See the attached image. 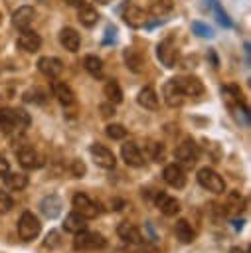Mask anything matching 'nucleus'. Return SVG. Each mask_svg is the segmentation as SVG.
<instances>
[{"mask_svg":"<svg viewBox=\"0 0 251 253\" xmlns=\"http://www.w3.org/2000/svg\"><path fill=\"white\" fill-rule=\"evenodd\" d=\"M176 85L184 93V97H200L204 93V83L194 77V75H184V77H174Z\"/></svg>","mask_w":251,"mask_h":253,"instance_id":"obj_8","label":"nucleus"},{"mask_svg":"<svg viewBox=\"0 0 251 253\" xmlns=\"http://www.w3.org/2000/svg\"><path fill=\"white\" fill-rule=\"evenodd\" d=\"M83 67H85L87 73H91L93 77H101V73H103V61H101V57H97V55H85Z\"/></svg>","mask_w":251,"mask_h":253,"instance_id":"obj_30","label":"nucleus"},{"mask_svg":"<svg viewBox=\"0 0 251 253\" xmlns=\"http://www.w3.org/2000/svg\"><path fill=\"white\" fill-rule=\"evenodd\" d=\"M12 206H14L12 198L6 192H0V213H8L12 210Z\"/></svg>","mask_w":251,"mask_h":253,"instance_id":"obj_39","label":"nucleus"},{"mask_svg":"<svg viewBox=\"0 0 251 253\" xmlns=\"http://www.w3.org/2000/svg\"><path fill=\"white\" fill-rule=\"evenodd\" d=\"M121 156L126 162V166H132V168L144 166V156H142L138 144H134V142H125L121 146Z\"/></svg>","mask_w":251,"mask_h":253,"instance_id":"obj_10","label":"nucleus"},{"mask_svg":"<svg viewBox=\"0 0 251 253\" xmlns=\"http://www.w3.org/2000/svg\"><path fill=\"white\" fill-rule=\"evenodd\" d=\"M211 8H213V12H215V16H217V22H219L221 26L229 28V26H231V20H229L227 12H225V10L219 6V2H217V0H211Z\"/></svg>","mask_w":251,"mask_h":253,"instance_id":"obj_35","label":"nucleus"},{"mask_svg":"<svg viewBox=\"0 0 251 253\" xmlns=\"http://www.w3.org/2000/svg\"><path fill=\"white\" fill-rule=\"evenodd\" d=\"M51 91H53V95L57 97V101L61 105L69 107V105L75 103V93L65 81H51Z\"/></svg>","mask_w":251,"mask_h":253,"instance_id":"obj_15","label":"nucleus"},{"mask_svg":"<svg viewBox=\"0 0 251 253\" xmlns=\"http://www.w3.org/2000/svg\"><path fill=\"white\" fill-rule=\"evenodd\" d=\"M63 2H65L67 6H77V4H81L83 0H63Z\"/></svg>","mask_w":251,"mask_h":253,"instance_id":"obj_42","label":"nucleus"},{"mask_svg":"<svg viewBox=\"0 0 251 253\" xmlns=\"http://www.w3.org/2000/svg\"><path fill=\"white\" fill-rule=\"evenodd\" d=\"M18 45H20L24 51L34 53V51H38V49L42 47V38H40V34H36L34 30L26 28V30H22L20 36H18Z\"/></svg>","mask_w":251,"mask_h":253,"instance_id":"obj_13","label":"nucleus"},{"mask_svg":"<svg viewBox=\"0 0 251 253\" xmlns=\"http://www.w3.org/2000/svg\"><path fill=\"white\" fill-rule=\"evenodd\" d=\"M97 2H99V4H109L111 0H97Z\"/></svg>","mask_w":251,"mask_h":253,"instance_id":"obj_44","label":"nucleus"},{"mask_svg":"<svg viewBox=\"0 0 251 253\" xmlns=\"http://www.w3.org/2000/svg\"><path fill=\"white\" fill-rule=\"evenodd\" d=\"M38 69L49 77V79H55L61 71H63V63L59 57H53V55H45V57H40L38 59Z\"/></svg>","mask_w":251,"mask_h":253,"instance_id":"obj_11","label":"nucleus"},{"mask_svg":"<svg viewBox=\"0 0 251 253\" xmlns=\"http://www.w3.org/2000/svg\"><path fill=\"white\" fill-rule=\"evenodd\" d=\"M229 253H245V251H243V249H239V247H233Z\"/></svg>","mask_w":251,"mask_h":253,"instance_id":"obj_43","label":"nucleus"},{"mask_svg":"<svg viewBox=\"0 0 251 253\" xmlns=\"http://www.w3.org/2000/svg\"><path fill=\"white\" fill-rule=\"evenodd\" d=\"M61 208H63V204H61L59 196H55V194H49V196H45V198L42 200V204H40V210H42V213H43L45 217H49V219L57 217V215L61 213Z\"/></svg>","mask_w":251,"mask_h":253,"instance_id":"obj_18","label":"nucleus"},{"mask_svg":"<svg viewBox=\"0 0 251 253\" xmlns=\"http://www.w3.org/2000/svg\"><path fill=\"white\" fill-rule=\"evenodd\" d=\"M198 182L208 192H213V194H223L225 192V182L213 168H208V166L200 168L198 170Z\"/></svg>","mask_w":251,"mask_h":253,"instance_id":"obj_2","label":"nucleus"},{"mask_svg":"<svg viewBox=\"0 0 251 253\" xmlns=\"http://www.w3.org/2000/svg\"><path fill=\"white\" fill-rule=\"evenodd\" d=\"M6 172H10V164H8V160L0 154V178H2Z\"/></svg>","mask_w":251,"mask_h":253,"instance_id":"obj_41","label":"nucleus"},{"mask_svg":"<svg viewBox=\"0 0 251 253\" xmlns=\"http://www.w3.org/2000/svg\"><path fill=\"white\" fill-rule=\"evenodd\" d=\"M14 119H16V126L18 130H24L30 126V115L24 109H14Z\"/></svg>","mask_w":251,"mask_h":253,"instance_id":"obj_36","label":"nucleus"},{"mask_svg":"<svg viewBox=\"0 0 251 253\" xmlns=\"http://www.w3.org/2000/svg\"><path fill=\"white\" fill-rule=\"evenodd\" d=\"M146 154H148V158H150V160L160 162V160H164V146H162L160 142L150 140V142L146 144Z\"/></svg>","mask_w":251,"mask_h":253,"instance_id":"obj_32","label":"nucleus"},{"mask_svg":"<svg viewBox=\"0 0 251 253\" xmlns=\"http://www.w3.org/2000/svg\"><path fill=\"white\" fill-rule=\"evenodd\" d=\"M162 95H164V101H166V105L168 107H180L182 103H184V93L180 91V87L176 85V81L174 79H170L166 85H164V89H162Z\"/></svg>","mask_w":251,"mask_h":253,"instance_id":"obj_16","label":"nucleus"},{"mask_svg":"<svg viewBox=\"0 0 251 253\" xmlns=\"http://www.w3.org/2000/svg\"><path fill=\"white\" fill-rule=\"evenodd\" d=\"M89 152H91V158L95 160L97 166H101L105 170H113L115 168L117 158H115V154L107 146H103V144H91L89 146Z\"/></svg>","mask_w":251,"mask_h":253,"instance_id":"obj_6","label":"nucleus"},{"mask_svg":"<svg viewBox=\"0 0 251 253\" xmlns=\"http://www.w3.org/2000/svg\"><path fill=\"white\" fill-rule=\"evenodd\" d=\"M71 204H73V210H75L77 213H81L85 219H93V217L99 215V206H97L87 194H83V192H77V194L73 196Z\"/></svg>","mask_w":251,"mask_h":253,"instance_id":"obj_4","label":"nucleus"},{"mask_svg":"<svg viewBox=\"0 0 251 253\" xmlns=\"http://www.w3.org/2000/svg\"><path fill=\"white\" fill-rule=\"evenodd\" d=\"M59 43L67 49V51H77L79 45H81V38L77 34V30L73 28H63L59 32Z\"/></svg>","mask_w":251,"mask_h":253,"instance_id":"obj_20","label":"nucleus"},{"mask_svg":"<svg viewBox=\"0 0 251 253\" xmlns=\"http://www.w3.org/2000/svg\"><path fill=\"white\" fill-rule=\"evenodd\" d=\"M192 30H194V34H198L200 38H211V36H213L211 28H209L208 24H202V22H194V24H192Z\"/></svg>","mask_w":251,"mask_h":253,"instance_id":"obj_37","label":"nucleus"},{"mask_svg":"<svg viewBox=\"0 0 251 253\" xmlns=\"http://www.w3.org/2000/svg\"><path fill=\"white\" fill-rule=\"evenodd\" d=\"M0 128L6 134H12L18 130L16 119H14V109H0Z\"/></svg>","mask_w":251,"mask_h":253,"instance_id":"obj_28","label":"nucleus"},{"mask_svg":"<svg viewBox=\"0 0 251 253\" xmlns=\"http://www.w3.org/2000/svg\"><path fill=\"white\" fill-rule=\"evenodd\" d=\"M22 97H24V101H26V103H43L45 93H43L42 89L34 87V89H28V91H26Z\"/></svg>","mask_w":251,"mask_h":253,"instance_id":"obj_34","label":"nucleus"},{"mask_svg":"<svg viewBox=\"0 0 251 253\" xmlns=\"http://www.w3.org/2000/svg\"><path fill=\"white\" fill-rule=\"evenodd\" d=\"M40 231H42L40 219L32 211H24L20 215V219H18V233H20V237L24 241H32V239H36L40 235Z\"/></svg>","mask_w":251,"mask_h":253,"instance_id":"obj_3","label":"nucleus"},{"mask_svg":"<svg viewBox=\"0 0 251 253\" xmlns=\"http://www.w3.org/2000/svg\"><path fill=\"white\" fill-rule=\"evenodd\" d=\"M105 237L101 235V233H97V231H87V229H83V231H79V233H75V239H73V247L79 251H95V249H103L105 247Z\"/></svg>","mask_w":251,"mask_h":253,"instance_id":"obj_1","label":"nucleus"},{"mask_svg":"<svg viewBox=\"0 0 251 253\" xmlns=\"http://www.w3.org/2000/svg\"><path fill=\"white\" fill-rule=\"evenodd\" d=\"M18 162L26 170H36V168L43 166V158L34 146H22L18 150Z\"/></svg>","mask_w":251,"mask_h":253,"instance_id":"obj_7","label":"nucleus"},{"mask_svg":"<svg viewBox=\"0 0 251 253\" xmlns=\"http://www.w3.org/2000/svg\"><path fill=\"white\" fill-rule=\"evenodd\" d=\"M156 55H158V59L162 61L164 67H174L176 65V61H178V47L172 42V38H166V40H162L158 43Z\"/></svg>","mask_w":251,"mask_h":253,"instance_id":"obj_5","label":"nucleus"},{"mask_svg":"<svg viewBox=\"0 0 251 253\" xmlns=\"http://www.w3.org/2000/svg\"><path fill=\"white\" fill-rule=\"evenodd\" d=\"M4 184H6V188L20 192V190H24L28 186V176L20 174V172H6L4 174Z\"/></svg>","mask_w":251,"mask_h":253,"instance_id":"obj_26","label":"nucleus"},{"mask_svg":"<svg viewBox=\"0 0 251 253\" xmlns=\"http://www.w3.org/2000/svg\"><path fill=\"white\" fill-rule=\"evenodd\" d=\"M174 233H176V239H180L182 243H192L196 237V231L192 229L188 219H178L174 225Z\"/></svg>","mask_w":251,"mask_h":253,"instance_id":"obj_25","label":"nucleus"},{"mask_svg":"<svg viewBox=\"0 0 251 253\" xmlns=\"http://www.w3.org/2000/svg\"><path fill=\"white\" fill-rule=\"evenodd\" d=\"M34 16H36V12H34L32 6H20V8L14 10V14H12V24H14L18 30H26V28H30Z\"/></svg>","mask_w":251,"mask_h":253,"instance_id":"obj_19","label":"nucleus"},{"mask_svg":"<svg viewBox=\"0 0 251 253\" xmlns=\"http://www.w3.org/2000/svg\"><path fill=\"white\" fill-rule=\"evenodd\" d=\"M123 20L130 26V28H142L146 24V12L134 4H126L123 10Z\"/></svg>","mask_w":251,"mask_h":253,"instance_id":"obj_12","label":"nucleus"},{"mask_svg":"<svg viewBox=\"0 0 251 253\" xmlns=\"http://www.w3.org/2000/svg\"><path fill=\"white\" fill-rule=\"evenodd\" d=\"M156 206H158V210L164 213V215H176L178 211H180V204H178V200L176 198H172V196H168V194H164V192H158L156 194Z\"/></svg>","mask_w":251,"mask_h":253,"instance_id":"obj_17","label":"nucleus"},{"mask_svg":"<svg viewBox=\"0 0 251 253\" xmlns=\"http://www.w3.org/2000/svg\"><path fill=\"white\" fill-rule=\"evenodd\" d=\"M136 101H138L140 107H144V109H148V111H156V109H158V95H156V91H154L152 87H142V89L138 91Z\"/></svg>","mask_w":251,"mask_h":253,"instance_id":"obj_22","label":"nucleus"},{"mask_svg":"<svg viewBox=\"0 0 251 253\" xmlns=\"http://www.w3.org/2000/svg\"><path fill=\"white\" fill-rule=\"evenodd\" d=\"M0 107H2V95H0Z\"/></svg>","mask_w":251,"mask_h":253,"instance_id":"obj_45","label":"nucleus"},{"mask_svg":"<svg viewBox=\"0 0 251 253\" xmlns=\"http://www.w3.org/2000/svg\"><path fill=\"white\" fill-rule=\"evenodd\" d=\"M105 132H107V136L113 138V140H121V138L126 136V128H125L123 125H119V123H111V125H107Z\"/></svg>","mask_w":251,"mask_h":253,"instance_id":"obj_33","label":"nucleus"},{"mask_svg":"<svg viewBox=\"0 0 251 253\" xmlns=\"http://www.w3.org/2000/svg\"><path fill=\"white\" fill-rule=\"evenodd\" d=\"M117 233H119V237H121V239L128 241V243H142V241H144V239H142L140 229H138L136 225L128 223V221H123V223L119 225Z\"/></svg>","mask_w":251,"mask_h":253,"instance_id":"obj_21","label":"nucleus"},{"mask_svg":"<svg viewBox=\"0 0 251 253\" xmlns=\"http://www.w3.org/2000/svg\"><path fill=\"white\" fill-rule=\"evenodd\" d=\"M162 178L172 188H184L186 186V174H184L182 166H178V164H168L162 172Z\"/></svg>","mask_w":251,"mask_h":253,"instance_id":"obj_14","label":"nucleus"},{"mask_svg":"<svg viewBox=\"0 0 251 253\" xmlns=\"http://www.w3.org/2000/svg\"><path fill=\"white\" fill-rule=\"evenodd\" d=\"M113 115H115V105H113V103H103V105H101V117L109 119V117H113Z\"/></svg>","mask_w":251,"mask_h":253,"instance_id":"obj_40","label":"nucleus"},{"mask_svg":"<svg viewBox=\"0 0 251 253\" xmlns=\"http://www.w3.org/2000/svg\"><path fill=\"white\" fill-rule=\"evenodd\" d=\"M172 8H174V0H156L150 6V14L156 16V18H160V16H166Z\"/></svg>","mask_w":251,"mask_h":253,"instance_id":"obj_31","label":"nucleus"},{"mask_svg":"<svg viewBox=\"0 0 251 253\" xmlns=\"http://www.w3.org/2000/svg\"><path fill=\"white\" fill-rule=\"evenodd\" d=\"M77 18H79V22H81L83 26L91 28V26H95V24H97V20H99V14H97V10H95L93 6L81 4V8L77 10Z\"/></svg>","mask_w":251,"mask_h":253,"instance_id":"obj_27","label":"nucleus"},{"mask_svg":"<svg viewBox=\"0 0 251 253\" xmlns=\"http://www.w3.org/2000/svg\"><path fill=\"white\" fill-rule=\"evenodd\" d=\"M198 156H200V150H198V144H196L192 138H186V140H184L182 144H178V148H176V158H178L182 164H186V166L196 164Z\"/></svg>","mask_w":251,"mask_h":253,"instance_id":"obj_9","label":"nucleus"},{"mask_svg":"<svg viewBox=\"0 0 251 253\" xmlns=\"http://www.w3.org/2000/svg\"><path fill=\"white\" fill-rule=\"evenodd\" d=\"M123 59H125V65L130 69V71H134V73H140L142 71V65H144V57L136 51V49H125L123 51Z\"/></svg>","mask_w":251,"mask_h":253,"instance_id":"obj_23","label":"nucleus"},{"mask_svg":"<svg viewBox=\"0 0 251 253\" xmlns=\"http://www.w3.org/2000/svg\"><path fill=\"white\" fill-rule=\"evenodd\" d=\"M103 93H105L107 101H109V103H113V105H119V103L123 101V89H121V85H119L115 79H111V81H107V83H105Z\"/></svg>","mask_w":251,"mask_h":253,"instance_id":"obj_29","label":"nucleus"},{"mask_svg":"<svg viewBox=\"0 0 251 253\" xmlns=\"http://www.w3.org/2000/svg\"><path fill=\"white\" fill-rule=\"evenodd\" d=\"M69 170H71V174H73L75 178H83V174H85L87 168H85V164H83L79 158H75V160H71V168H69Z\"/></svg>","mask_w":251,"mask_h":253,"instance_id":"obj_38","label":"nucleus"},{"mask_svg":"<svg viewBox=\"0 0 251 253\" xmlns=\"http://www.w3.org/2000/svg\"><path fill=\"white\" fill-rule=\"evenodd\" d=\"M85 227H87V219H85L81 213H77V211L69 213V215L65 217V221H63V229H65L67 233H79V231H83Z\"/></svg>","mask_w":251,"mask_h":253,"instance_id":"obj_24","label":"nucleus"}]
</instances>
